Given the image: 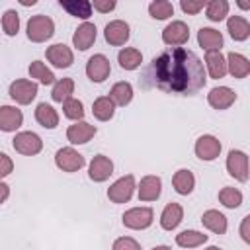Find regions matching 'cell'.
<instances>
[{
  "mask_svg": "<svg viewBox=\"0 0 250 250\" xmlns=\"http://www.w3.org/2000/svg\"><path fill=\"white\" fill-rule=\"evenodd\" d=\"M227 31L234 41H246L250 37V23L242 16H230L227 20Z\"/></svg>",
  "mask_w": 250,
  "mask_h": 250,
  "instance_id": "26",
  "label": "cell"
},
{
  "mask_svg": "<svg viewBox=\"0 0 250 250\" xmlns=\"http://www.w3.org/2000/svg\"><path fill=\"white\" fill-rule=\"evenodd\" d=\"M96 131H98L96 125H92L88 121H74L66 129V139L72 145H84V143H88L96 135Z\"/></svg>",
  "mask_w": 250,
  "mask_h": 250,
  "instance_id": "17",
  "label": "cell"
},
{
  "mask_svg": "<svg viewBox=\"0 0 250 250\" xmlns=\"http://www.w3.org/2000/svg\"><path fill=\"white\" fill-rule=\"evenodd\" d=\"M207 102L213 109H229L234 102H236V94L234 90H230L229 86H217L213 90H209L207 94Z\"/></svg>",
  "mask_w": 250,
  "mask_h": 250,
  "instance_id": "15",
  "label": "cell"
},
{
  "mask_svg": "<svg viewBox=\"0 0 250 250\" xmlns=\"http://www.w3.org/2000/svg\"><path fill=\"white\" fill-rule=\"evenodd\" d=\"M150 250H170V246H166V244H160V246H154V248H150Z\"/></svg>",
  "mask_w": 250,
  "mask_h": 250,
  "instance_id": "47",
  "label": "cell"
},
{
  "mask_svg": "<svg viewBox=\"0 0 250 250\" xmlns=\"http://www.w3.org/2000/svg\"><path fill=\"white\" fill-rule=\"evenodd\" d=\"M180 8H182L184 14L195 16V14H199V12L205 8V2H203V0H182V2H180Z\"/></svg>",
  "mask_w": 250,
  "mask_h": 250,
  "instance_id": "41",
  "label": "cell"
},
{
  "mask_svg": "<svg viewBox=\"0 0 250 250\" xmlns=\"http://www.w3.org/2000/svg\"><path fill=\"white\" fill-rule=\"evenodd\" d=\"M148 14L154 20H168L174 16V6L168 0H154L148 4Z\"/></svg>",
  "mask_w": 250,
  "mask_h": 250,
  "instance_id": "37",
  "label": "cell"
},
{
  "mask_svg": "<svg viewBox=\"0 0 250 250\" xmlns=\"http://www.w3.org/2000/svg\"><path fill=\"white\" fill-rule=\"evenodd\" d=\"M205 16L209 21H223L229 16V2L227 0L205 2Z\"/></svg>",
  "mask_w": 250,
  "mask_h": 250,
  "instance_id": "35",
  "label": "cell"
},
{
  "mask_svg": "<svg viewBox=\"0 0 250 250\" xmlns=\"http://www.w3.org/2000/svg\"><path fill=\"white\" fill-rule=\"evenodd\" d=\"M109 72H111V64H109V59L105 55L98 53V55H92L88 59V62H86V76L92 82H96V84L104 82L109 76Z\"/></svg>",
  "mask_w": 250,
  "mask_h": 250,
  "instance_id": "10",
  "label": "cell"
},
{
  "mask_svg": "<svg viewBox=\"0 0 250 250\" xmlns=\"http://www.w3.org/2000/svg\"><path fill=\"white\" fill-rule=\"evenodd\" d=\"M207 240H209V236L199 230H182L180 234H176V244L180 248H197V246L205 244Z\"/></svg>",
  "mask_w": 250,
  "mask_h": 250,
  "instance_id": "33",
  "label": "cell"
},
{
  "mask_svg": "<svg viewBox=\"0 0 250 250\" xmlns=\"http://www.w3.org/2000/svg\"><path fill=\"white\" fill-rule=\"evenodd\" d=\"M8 197H10V186H8L6 182H2V180H0V205H2Z\"/></svg>",
  "mask_w": 250,
  "mask_h": 250,
  "instance_id": "45",
  "label": "cell"
},
{
  "mask_svg": "<svg viewBox=\"0 0 250 250\" xmlns=\"http://www.w3.org/2000/svg\"><path fill=\"white\" fill-rule=\"evenodd\" d=\"M135 176L133 174H127V176H121L119 180H115L109 188H107V199L111 203H127L131 197H133V191H135Z\"/></svg>",
  "mask_w": 250,
  "mask_h": 250,
  "instance_id": "7",
  "label": "cell"
},
{
  "mask_svg": "<svg viewBox=\"0 0 250 250\" xmlns=\"http://www.w3.org/2000/svg\"><path fill=\"white\" fill-rule=\"evenodd\" d=\"M248 225H250V215H246L242 219V225H240V236L244 242H250V232H248Z\"/></svg>",
  "mask_w": 250,
  "mask_h": 250,
  "instance_id": "44",
  "label": "cell"
},
{
  "mask_svg": "<svg viewBox=\"0 0 250 250\" xmlns=\"http://www.w3.org/2000/svg\"><path fill=\"white\" fill-rule=\"evenodd\" d=\"M221 141L217 139V137H213V135H201L197 141H195V146H193V150H195V156L199 158V160H205V162H211V160H215L219 154H221Z\"/></svg>",
  "mask_w": 250,
  "mask_h": 250,
  "instance_id": "11",
  "label": "cell"
},
{
  "mask_svg": "<svg viewBox=\"0 0 250 250\" xmlns=\"http://www.w3.org/2000/svg\"><path fill=\"white\" fill-rule=\"evenodd\" d=\"M205 68L211 78H223L227 74V61L221 51H207L205 53Z\"/></svg>",
  "mask_w": 250,
  "mask_h": 250,
  "instance_id": "23",
  "label": "cell"
},
{
  "mask_svg": "<svg viewBox=\"0 0 250 250\" xmlns=\"http://www.w3.org/2000/svg\"><path fill=\"white\" fill-rule=\"evenodd\" d=\"M12 170H14V162H12V158H10L6 152H0V180L6 178V176H10Z\"/></svg>",
  "mask_w": 250,
  "mask_h": 250,
  "instance_id": "42",
  "label": "cell"
},
{
  "mask_svg": "<svg viewBox=\"0 0 250 250\" xmlns=\"http://www.w3.org/2000/svg\"><path fill=\"white\" fill-rule=\"evenodd\" d=\"M123 225L131 230H145L152 225L154 221V211L150 207H133V209H127L121 217Z\"/></svg>",
  "mask_w": 250,
  "mask_h": 250,
  "instance_id": "3",
  "label": "cell"
},
{
  "mask_svg": "<svg viewBox=\"0 0 250 250\" xmlns=\"http://www.w3.org/2000/svg\"><path fill=\"white\" fill-rule=\"evenodd\" d=\"M27 72H29V76L33 78V82L37 80L39 84H45V86L55 84V74H53V70H49L47 64L41 62V61H33V62L29 64Z\"/></svg>",
  "mask_w": 250,
  "mask_h": 250,
  "instance_id": "34",
  "label": "cell"
},
{
  "mask_svg": "<svg viewBox=\"0 0 250 250\" xmlns=\"http://www.w3.org/2000/svg\"><path fill=\"white\" fill-rule=\"evenodd\" d=\"M92 4V10H98V12H102V14H107V12H111V10H115V0H94V2H90Z\"/></svg>",
  "mask_w": 250,
  "mask_h": 250,
  "instance_id": "43",
  "label": "cell"
},
{
  "mask_svg": "<svg viewBox=\"0 0 250 250\" xmlns=\"http://www.w3.org/2000/svg\"><path fill=\"white\" fill-rule=\"evenodd\" d=\"M203 250H221L219 246H207V248H203Z\"/></svg>",
  "mask_w": 250,
  "mask_h": 250,
  "instance_id": "49",
  "label": "cell"
},
{
  "mask_svg": "<svg viewBox=\"0 0 250 250\" xmlns=\"http://www.w3.org/2000/svg\"><path fill=\"white\" fill-rule=\"evenodd\" d=\"M37 90H39V88H37V82L25 80V78H18V80H14V82L10 84L8 94H10V98H12L16 104H20V105H29V104L35 100Z\"/></svg>",
  "mask_w": 250,
  "mask_h": 250,
  "instance_id": "4",
  "label": "cell"
},
{
  "mask_svg": "<svg viewBox=\"0 0 250 250\" xmlns=\"http://www.w3.org/2000/svg\"><path fill=\"white\" fill-rule=\"evenodd\" d=\"M129 35H131V29H129V23L123 21V20H113L105 25L104 29V37L109 45L113 47H121L129 41Z\"/></svg>",
  "mask_w": 250,
  "mask_h": 250,
  "instance_id": "12",
  "label": "cell"
},
{
  "mask_svg": "<svg viewBox=\"0 0 250 250\" xmlns=\"http://www.w3.org/2000/svg\"><path fill=\"white\" fill-rule=\"evenodd\" d=\"M111 250H141V244L131 236H119L115 238Z\"/></svg>",
  "mask_w": 250,
  "mask_h": 250,
  "instance_id": "40",
  "label": "cell"
},
{
  "mask_svg": "<svg viewBox=\"0 0 250 250\" xmlns=\"http://www.w3.org/2000/svg\"><path fill=\"white\" fill-rule=\"evenodd\" d=\"M172 186L180 195H189L193 191V188H195V176L188 168H180L172 176Z\"/></svg>",
  "mask_w": 250,
  "mask_h": 250,
  "instance_id": "27",
  "label": "cell"
},
{
  "mask_svg": "<svg viewBox=\"0 0 250 250\" xmlns=\"http://www.w3.org/2000/svg\"><path fill=\"white\" fill-rule=\"evenodd\" d=\"M72 94H74V80H72V78H61V80H55L53 90H51V98H53V102L64 104L66 100L72 98Z\"/></svg>",
  "mask_w": 250,
  "mask_h": 250,
  "instance_id": "31",
  "label": "cell"
},
{
  "mask_svg": "<svg viewBox=\"0 0 250 250\" xmlns=\"http://www.w3.org/2000/svg\"><path fill=\"white\" fill-rule=\"evenodd\" d=\"M238 6H240L242 10H248V8H250V4H248V2H238Z\"/></svg>",
  "mask_w": 250,
  "mask_h": 250,
  "instance_id": "48",
  "label": "cell"
},
{
  "mask_svg": "<svg viewBox=\"0 0 250 250\" xmlns=\"http://www.w3.org/2000/svg\"><path fill=\"white\" fill-rule=\"evenodd\" d=\"M62 113L72 121H84V104L76 98H70L62 104Z\"/></svg>",
  "mask_w": 250,
  "mask_h": 250,
  "instance_id": "38",
  "label": "cell"
},
{
  "mask_svg": "<svg viewBox=\"0 0 250 250\" xmlns=\"http://www.w3.org/2000/svg\"><path fill=\"white\" fill-rule=\"evenodd\" d=\"M117 62L123 70H135L143 62V53L137 47H123L117 55Z\"/></svg>",
  "mask_w": 250,
  "mask_h": 250,
  "instance_id": "28",
  "label": "cell"
},
{
  "mask_svg": "<svg viewBox=\"0 0 250 250\" xmlns=\"http://www.w3.org/2000/svg\"><path fill=\"white\" fill-rule=\"evenodd\" d=\"M55 164H57L59 170L72 174V172H78L80 168H84L86 160H84V156H82L76 148H72V146H62V148H59L57 154H55Z\"/></svg>",
  "mask_w": 250,
  "mask_h": 250,
  "instance_id": "6",
  "label": "cell"
},
{
  "mask_svg": "<svg viewBox=\"0 0 250 250\" xmlns=\"http://www.w3.org/2000/svg\"><path fill=\"white\" fill-rule=\"evenodd\" d=\"M115 113V104L111 102L109 96H100L94 100L92 104V115L98 119V121H109Z\"/></svg>",
  "mask_w": 250,
  "mask_h": 250,
  "instance_id": "29",
  "label": "cell"
},
{
  "mask_svg": "<svg viewBox=\"0 0 250 250\" xmlns=\"http://www.w3.org/2000/svg\"><path fill=\"white\" fill-rule=\"evenodd\" d=\"M143 80L146 86L172 96H193L205 86L207 72L203 61L193 51L170 47L152 59Z\"/></svg>",
  "mask_w": 250,
  "mask_h": 250,
  "instance_id": "1",
  "label": "cell"
},
{
  "mask_svg": "<svg viewBox=\"0 0 250 250\" xmlns=\"http://www.w3.org/2000/svg\"><path fill=\"white\" fill-rule=\"evenodd\" d=\"M12 146L16 148V152L23 154V156H33L39 154L43 148V141L37 133L33 131H20L16 133V137L12 139Z\"/></svg>",
  "mask_w": 250,
  "mask_h": 250,
  "instance_id": "5",
  "label": "cell"
},
{
  "mask_svg": "<svg viewBox=\"0 0 250 250\" xmlns=\"http://www.w3.org/2000/svg\"><path fill=\"white\" fill-rule=\"evenodd\" d=\"M219 201H221L227 209H236V207H240V203H242V191H240L238 188L225 186V188L219 191Z\"/></svg>",
  "mask_w": 250,
  "mask_h": 250,
  "instance_id": "36",
  "label": "cell"
},
{
  "mask_svg": "<svg viewBox=\"0 0 250 250\" xmlns=\"http://www.w3.org/2000/svg\"><path fill=\"white\" fill-rule=\"evenodd\" d=\"M35 121L41 127H45V129H57V125H59V113H57V109L51 104L41 102L35 107Z\"/></svg>",
  "mask_w": 250,
  "mask_h": 250,
  "instance_id": "25",
  "label": "cell"
},
{
  "mask_svg": "<svg viewBox=\"0 0 250 250\" xmlns=\"http://www.w3.org/2000/svg\"><path fill=\"white\" fill-rule=\"evenodd\" d=\"M2 29L10 37H14L20 31V16H18L16 10H6L4 12V16H2Z\"/></svg>",
  "mask_w": 250,
  "mask_h": 250,
  "instance_id": "39",
  "label": "cell"
},
{
  "mask_svg": "<svg viewBox=\"0 0 250 250\" xmlns=\"http://www.w3.org/2000/svg\"><path fill=\"white\" fill-rule=\"evenodd\" d=\"M20 4H21V6H35L37 0H20Z\"/></svg>",
  "mask_w": 250,
  "mask_h": 250,
  "instance_id": "46",
  "label": "cell"
},
{
  "mask_svg": "<svg viewBox=\"0 0 250 250\" xmlns=\"http://www.w3.org/2000/svg\"><path fill=\"white\" fill-rule=\"evenodd\" d=\"M227 172L236 182H248V156L244 150H229L227 156Z\"/></svg>",
  "mask_w": 250,
  "mask_h": 250,
  "instance_id": "9",
  "label": "cell"
},
{
  "mask_svg": "<svg viewBox=\"0 0 250 250\" xmlns=\"http://www.w3.org/2000/svg\"><path fill=\"white\" fill-rule=\"evenodd\" d=\"M113 174V162L109 156L105 154H96L92 160H90V166H88V176L92 182H105L109 176Z\"/></svg>",
  "mask_w": 250,
  "mask_h": 250,
  "instance_id": "14",
  "label": "cell"
},
{
  "mask_svg": "<svg viewBox=\"0 0 250 250\" xmlns=\"http://www.w3.org/2000/svg\"><path fill=\"white\" fill-rule=\"evenodd\" d=\"M23 113L16 105H0V131L14 133L21 127Z\"/></svg>",
  "mask_w": 250,
  "mask_h": 250,
  "instance_id": "16",
  "label": "cell"
},
{
  "mask_svg": "<svg viewBox=\"0 0 250 250\" xmlns=\"http://www.w3.org/2000/svg\"><path fill=\"white\" fill-rule=\"evenodd\" d=\"M225 61H227V72L232 78H246L250 74V61L244 55L232 51L225 57Z\"/></svg>",
  "mask_w": 250,
  "mask_h": 250,
  "instance_id": "20",
  "label": "cell"
},
{
  "mask_svg": "<svg viewBox=\"0 0 250 250\" xmlns=\"http://www.w3.org/2000/svg\"><path fill=\"white\" fill-rule=\"evenodd\" d=\"M109 98H111V102L115 104V105H121V107H125L127 104H131V100H133V86L129 84V82H115L113 86H111V92H109Z\"/></svg>",
  "mask_w": 250,
  "mask_h": 250,
  "instance_id": "32",
  "label": "cell"
},
{
  "mask_svg": "<svg viewBox=\"0 0 250 250\" xmlns=\"http://www.w3.org/2000/svg\"><path fill=\"white\" fill-rule=\"evenodd\" d=\"M61 8L80 20H88L92 16V4L88 0H61Z\"/></svg>",
  "mask_w": 250,
  "mask_h": 250,
  "instance_id": "30",
  "label": "cell"
},
{
  "mask_svg": "<svg viewBox=\"0 0 250 250\" xmlns=\"http://www.w3.org/2000/svg\"><path fill=\"white\" fill-rule=\"evenodd\" d=\"M27 39L33 41V43H45L53 37L55 33V21L45 16V14H37V16H31L27 20Z\"/></svg>",
  "mask_w": 250,
  "mask_h": 250,
  "instance_id": "2",
  "label": "cell"
},
{
  "mask_svg": "<svg viewBox=\"0 0 250 250\" xmlns=\"http://www.w3.org/2000/svg\"><path fill=\"white\" fill-rule=\"evenodd\" d=\"M188 39H189V27L182 20H174L162 29V41L170 47H182L184 43H188Z\"/></svg>",
  "mask_w": 250,
  "mask_h": 250,
  "instance_id": "8",
  "label": "cell"
},
{
  "mask_svg": "<svg viewBox=\"0 0 250 250\" xmlns=\"http://www.w3.org/2000/svg\"><path fill=\"white\" fill-rule=\"evenodd\" d=\"M162 193V180L158 176H145L141 178V184H139V201H156Z\"/></svg>",
  "mask_w": 250,
  "mask_h": 250,
  "instance_id": "18",
  "label": "cell"
},
{
  "mask_svg": "<svg viewBox=\"0 0 250 250\" xmlns=\"http://www.w3.org/2000/svg\"><path fill=\"white\" fill-rule=\"evenodd\" d=\"M201 223L205 229H209L211 232L215 234H225L227 229H229V223H227V217L217 211V209H207L203 215H201Z\"/></svg>",
  "mask_w": 250,
  "mask_h": 250,
  "instance_id": "24",
  "label": "cell"
},
{
  "mask_svg": "<svg viewBox=\"0 0 250 250\" xmlns=\"http://www.w3.org/2000/svg\"><path fill=\"white\" fill-rule=\"evenodd\" d=\"M182 219H184V207L176 201H170L160 213V227L164 230H174L182 223Z\"/></svg>",
  "mask_w": 250,
  "mask_h": 250,
  "instance_id": "21",
  "label": "cell"
},
{
  "mask_svg": "<svg viewBox=\"0 0 250 250\" xmlns=\"http://www.w3.org/2000/svg\"><path fill=\"white\" fill-rule=\"evenodd\" d=\"M96 35H98V29L92 21H84L76 27L74 35H72V45L78 49V51H86L94 45L96 41Z\"/></svg>",
  "mask_w": 250,
  "mask_h": 250,
  "instance_id": "19",
  "label": "cell"
},
{
  "mask_svg": "<svg viewBox=\"0 0 250 250\" xmlns=\"http://www.w3.org/2000/svg\"><path fill=\"white\" fill-rule=\"evenodd\" d=\"M197 43L205 51H221L223 47V33L213 27H201L197 31Z\"/></svg>",
  "mask_w": 250,
  "mask_h": 250,
  "instance_id": "22",
  "label": "cell"
},
{
  "mask_svg": "<svg viewBox=\"0 0 250 250\" xmlns=\"http://www.w3.org/2000/svg\"><path fill=\"white\" fill-rule=\"evenodd\" d=\"M47 61L55 66V68H68L74 62V53L70 47H66L64 43H55L51 47H47L45 51Z\"/></svg>",
  "mask_w": 250,
  "mask_h": 250,
  "instance_id": "13",
  "label": "cell"
}]
</instances>
